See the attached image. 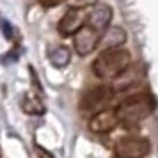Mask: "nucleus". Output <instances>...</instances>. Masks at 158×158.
<instances>
[{"label": "nucleus", "instance_id": "1", "mask_svg": "<svg viewBox=\"0 0 158 158\" xmlns=\"http://www.w3.org/2000/svg\"><path fill=\"white\" fill-rule=\"evenodd\" d=\"M130 62H131V55L128 50L108 48L94 59L93 73L100 80H114L128 68Z\"/></svg>", "mask_w": 158, "mask_h": 158}, {"label": "nucleus", "instance_id": "2", "mask_svg": "<svg viewBox=\"0 0 158 158\" xmlns=\"http://www.w3.org/2000/svg\"><path fill=\"white\" fill-rule=\"evenodd\" d=\"M155 107L156 103L151 94H137V96H131L130 100L119 103L115 107V114L119 117L121 124H124L126 128H131V126H137L139 123H142L146 117H149Z\"/></svg>", "mask_w": 158, "mask_h": 158}, {"label": "nucleus", "instance_id": "3", "mask_svg": "<svg viewBox=\"0 0 158 158\" xmlns=\"http://www.w3.org/2000/svg\"><path fill=\"white\" fill-rule=\"evenodd\" d=\"M149 151L151 144L144 137H123L114 146L115 158H144Z\"/></svg>", "mask_w": 158, "mask_h": 158}, {"label": "nucleus", "instance_id": "4", "mask_svg": "<svg viewBox=\"0 0 158 158\" xmlns=\"http://www.w3.org/2000/svg\"><path fill=\"white\" fill-rule=\"evenodd\" d=\"M101 41V34L98 30H94L93 27H89V25H84L82 29L73 36V46H75V52L78 53V55H89V53H93L96 48H98V44Z\"/></svg>", "mask_w": 158, "mask_h": 158}, {"label": "nucleus", "instance_id": "5", "mask_svg": "<svg viewBox=\"0 0 158 158\" xmlns=\"http://www.w3.org/2000/svg\"><path fill=\"white\" fill-rule=\"evenodd\" d=\"M87 23V15L84 13V9H68L62 18L59 20V25H57V30L60 36H75L84 25Z\"/></svg>", "mask_w": 158, "mask_h": 158}, {"label": "nucleus", "instance_id": "6", "mask_svg": "<svg viewBox=\"0 0 158 158\" xmlns=\"http://www.w3.org/2000/svg\"><path fill=\"white\" fill-rule=\"evenodd\" d=\"M112 94H114L112 87H96V89L89 91L84 96L80 107L84 110H87V112H93V115H94L98 112H101V110H105V105L110 101Z\"/></svg>", "mask_w": 158, "mask_h": 158}, {"label": "nucleus", "instance_id": "7", "mask_svg": "<svg viewBox=\"0 0 158 158\" xmlns=\"http://www.w3.org/2000/svg\"><path fill=\"white\" fill-rule=\"evenodd\" d=\"M121 123H119V117L115 114V108L114 110H110V108H105V110H101L98 114H94L91 117V121H89V130L93 131V133H108V131H112L114 128H117Z\"/></svg>", "mask_w": 158, "mask_h": 158}, {"label": "nucleus", "instance_id": "8", "mask_svg": "<svg viewBox=\"0 0 158 158\" xmlns=\"http://www.w3.org/2000/svg\"><path fill=\"white\" fill-rule=\"evenodd\" d=\"M110 20H112V9L108 7V6H105V4L94 6V7L91 9V13L87 15V25L93 27L94 30H98L101 36H103V32L108 29Z\"/></svg>", "mask_w": 158, "mask_h": 158}, {"label": "nucleus", "instance_id": "9", "mask_svg": "<svg viewBox=\"0 0 158 158\" xmlns=\"http://www.w3.org/2000/svg\"><path fill=\"white\" fill-rule=\"evenodd\" d=\"M144 77V69H140V66H128L124 71L112 80V91H123V89H128V87L139 84Z\"/></svg>", "mask_w": 158, "mask_h": 158}, {"label": "nucleus", "instance_id": "10", "mask_svg": "<svg viewBox=\"0 0 158 158\" xmlns=\"http://www.w3.org/2000/svg\"><path fill=\"white\" fill-rule=\"evenodd\" d=\"M124 41H126V32L123 27H108L103 32L100 43H103L105 50H108V48H121Z\"/></svg>", "mask_w": 158, "mask_h": 158}, {"label": "nucleus", "instance_id": "11", "mask_svg": "<svg viewBox=\"0 0 158 158\" xmlns=\"http://www.w3.org/2000/svg\"><path fill=\"white\" fill-rule=\"evenodd\" d=\"M69 60H71V52L66 46H57V48H53L50 52V62L57 69L66 68V66L69 64Z\"/></svg>", "mask_w": 158, "mask_h": 158}, {"label": "nucleus", "instance_id": "12", "mask_svg": "<svg viewBox=\"0 0 158 158\" xmlns=\"http://www.w3.org/2000/svg\"><path fill=\"white\" fill-rule=\"evenodd\" d=\"M22 108L27 112V114H43L44 107L39 103V100L32 98V96H25L22 100Z\"/></svg>", "mask_w": 158, "mask_h": 158}, {"label": "nucleus", "instance_id": "13", "mask_svg": "<svg viewBox=\"0 0 158 158\" xmlns=\"http://www.w3.org/2000/svg\"><path fill=\"white\" fill-rule=\"evenodd\" d=\"M98 0H68V6L71 9H85V7H94Z\"/></svg>", "mask_w": 158, "mask_h": 158}, {"label": "nucleus", "instance_id": "14", "mask_svg": "<svg viewBox=\"0 0 158 158\" xmlns=\"http://www.w3.org/2000/svg\"><path fill=\"white\" fill-rule=\"evenodd\" d=\"M62 2H68V0H39V4L44 6V7H55V6L62 4Z\"/></svg>", "mask_w": 158, "mask_h": 158}, {"label": "nucleus", "instance_id": "15", "mask_svg": "<svg viewBox=\"0 0 158 158\" xmlns=\"http://www.w3.org/2000/svg\"><path fill=\"white\" fill-rule=\"evenodd\" d=\"M36 153H37V158H53V155H50L46 149L39 148V146H36Z\"/></svg>", "mask_w": 158, "mask_h": 158}]
</instances>
